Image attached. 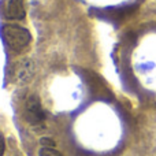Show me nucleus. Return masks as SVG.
I'll use <instances>...</instances> for the list:
<instances>
[{
  "label": "nucleus",
  "mask_w": 156,
  "mask_h": 156,
  "mask_svg": "<svg viewBox=\"0 0 156 156\" xmlns=\"http://www.w3.org/2000/svg\"><path fill=\"white\" fill-rule=\"evenodd\" d=\"M3 15L5 19H23L26 15L23 0H5L3 5Z\"/></svg>",
  "instance_id": "7ed1b4c3"
},
{
  "label": "nucleus",
  "mask_w": 156,
  "mask_h": 156,
  "mask_svg": "<svg viewBox=\"0 0 156 156\" xmlns=\"http://www.w3.org/2000/svg\"><path fill=\"white\" fill-rule=\"evenodd\" d=\"M4 149H5V144H4V138L0 136V156H3L4 154Z\"/></svg>",
  "instance_id": "0eeeda50"
},
{
  "label": "nucleus",
  "mask_w": 156,
  "mask_h": 156,
  "mask_svg": "<svg viewBox=\"0 0 156 156\" xmlns=\"http://www.w3.org/2000/svg\"><path fill=\"white\" fill-rule=\"evenodd\" d=\"M2 36L8 48L15 52L23 51L32 41L29 30L19 25H4L2 27Z\"/></svg>",
  "instance_id": "f257e3e1"
},
{
  "label": "nucleus",
  "mask_w": 156,
  "mask_h": 156,
  "mask_svg": "<svg viewBox=\"0 0 156 156\" xmlns=\"http://www.w3.org/2000/svg\"><path fill=\"white\" fill-rule=\"evenodd\" d=\"M33 71L34 70H33L32 60L25 59L22 62L15 63L12 76L15 78V81H18V82H26V81H29L33 77Z\"/></svg>",
  "instance_id": "20e7f679"
},
{
  "label": "nucleus",
  "mask_w": 156,
  "mask_h": 156,
  "mask_svg": "<svg viewBox=\"0 0 156 156\" xmlns=\"http://www.w3.org/2000/svg\"><path fill=\"white\" fill-rule=\"evenodd\" d=\"M23 115H25V119L30 125H38L44 121L45 115H44L43 107H41V103L37 96L33 94V96L27 97L26 103H25V108H23Z\"/></svg>",
  "instance_id": "f03ea898"
},
{
  "label": "nucleus",
  "mask_w": 156,
  "mask_h": 156,
  "mask_svg": "<svg viewBox=\"0 0 156 156\" xmlns=\"http://www.w3.org/2000/svg\"><path fill=\"white\" fill-rule=\"evenodd\" d=\"M40 156H63V155L54 148H45V147H44L40 151Z\"/></svg>",
  "instance_id": "39448f33"
},
{
  "label": "nucleus",
  "mask_w": 156,
  "mask_h": 156,
  "mask_svg": "<svg viewBox=\"0 0 156 156\" xmlns=\"http://www.w3.org/2000/svg\"><path fill=\"white\" fill-rule=\"evenodd\" d=\"M40 144L43 147H45V148H54L56 144H55V141L52 140V138H48V137H44L40 140Z\"/></svg>",
  "instance_id": "423d86ee"
}]
</instances>
